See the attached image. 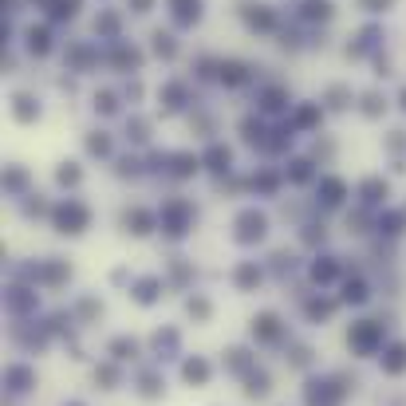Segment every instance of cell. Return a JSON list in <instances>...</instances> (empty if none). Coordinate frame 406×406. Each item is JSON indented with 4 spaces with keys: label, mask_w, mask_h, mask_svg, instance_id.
Returning <instances> with one entry per match:
<instances>
[]
</instances>
